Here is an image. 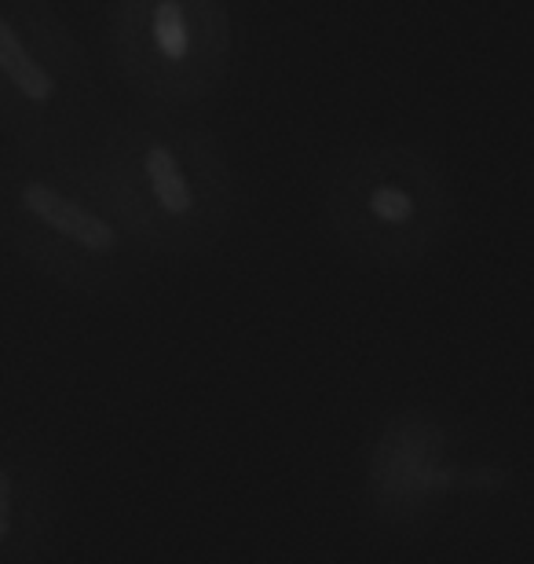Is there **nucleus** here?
Segmentation results:
<instances>
[{"instance_id":"nucleus-2","label":"nucleus","mask_w":534,"mask_h":564,"mask_svg":"<svg viewBox=\"0 0 534 564\" xmlns=\"http://www.w3.org/2000/svg\"><path fill=\"white\" fill-rule=\"evenodd\" d=\"M99 165L146 253L195 261L231 231V162L195 121L173 110H135L110 126Z\"/></svg>"},{"instance_id":"nucleus-6","label":"nucleus","mask_w":534,"mask_h":564,"mask_svg":"<svg viewBox=\"0 0 534 564\" xmlns=\"http://www.w3.org/2000/svg\"><path fill=\"white\" fill-rule=\"evenodd\" d=\"M59 521V473L37 440L0 429V564H41Z\"/></svg>"},{"instance_id":"nucleus-5","label":"nucleus","mask_w":534,"mask_h":564,"mask_svg":"<svg viewBox=\"0 0 534 564\" xmlns=\"http://www.w3.org/2000/svg\"><path fill=\"white\" fill-rule=\"evenodd\" d=\"M92 104V66L52 0H0V129L19 147L70 143Z\"/></svg>"},{"instance_id":"nucleus-1","label":"nucleus","mask_w":534,"mask_h":564,"mask_svg":"<svg viewBox=\"0 0 534 564\" xmlns=\"http://www.w3.org/2000/svg\"><path fill=\"white\" fill-rule=\"evenodd\" d=\"M0 242L88 297L129 286L151 257L103 165L70 143L0 154Z\"/></svg>"},{"instance_id":"nucleus-3","label":"nucleus","mask_w":534,"mask_h":564,"mask_svg":"<svg viewBox=\"0 0 534 564\" xmlns=\"http://www.w3.org/2000/svg\"><path fill=\"white\" fill-rule=\"evenodd\" d=\"M323 220L329 235L381 272L425 264L454 224L447 173L422 147L370 140L348 147L323 184Z\"/></svg>"},{"instance_id":"nucleus-4","label":"nucleus","mask_w":534,"mask_h":564,"mask_svg":"<svg viewBox=\"0 0 534 564\" xmlns=\"http://www.w3.org/2000/svg\"><path fill=\"white\" fill-rule=\"evenodd\" d=\"M110 55L146 107L179 115L206 104L235 55L227 0H113Z\"/></svg>"}]
</instances>
